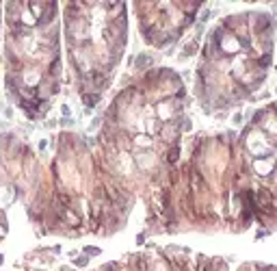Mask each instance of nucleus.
I'll list each match as a JSON object with an SVG mask.
<instances>
[{
	"label": "nucleus",
	"instance_id": "f257e3e1",
	"mask_svg": "<svg viewBox=\"0 0 277 271\" xmlns=\"http://www.w3.org/2000/svg\"><path fill=\"white\" fill-rule=\"evenodd\" d=\"M54 9H56V4H46V11L39 15V20H37V26H46L48 22L52 20V15H54Z\"/></svg>",
	"mask_w": 277,
	"mask_h": 271
},
{
	"label": "nucleus",
	"instance_id": "f03ea898",
	"mask_svg": "<svg viewBox=\"0 0 277 271\" xmlns=\"http://www.w3.org/2000/svg\"><path fill=\"white\" fill-rule=\"evenodd\" d=\"M154 63V59L149 56V54H138L137 61H134V65H137V70H147L149 65Z\"/></svg>",
	"mask_w": 277,
	"mask_h": 271
},
{
	"label": "nucleus",
	"instance_id": "7ed1b4c3",
	"mask_svg": "<svg viewBox=\"0 0 277 271\" xmlns=\"http://www.w3.org/2000/svg\"><path fill=\"white\" fill-rule=\"evenodd\" d=\"M97 100H100V93H87V95H82V102H85V106H87L85 111H91Z\"/></svg>",
	"mask_w": 277,
	"mask_h": 271
},
{
	"label": "nucleus",
	"instance_id": "20e7f679",
	"mask_svg": "<svg viewBox=\"0 0 277 271\" xmlns=\"http://www.w3.org/2000/svg\"><path fill=\"white\" fill-rule=\"evenodd\" d=\"M178 158H180V145H176V148H171V150H169V156H167V161L173 165V163H178Z\"/></svg>",
	"mask_w": 277,
	"mask_h": 271
},
{
	"label": "nucleus",
	"instance_id": "39448f33",
	"mask_svg": "<svg viewBox=\"0 0 277 271\" xmlns=\"http://www.w3.org/2000/svg\"><path fill=\"white\" fill-rule=\"evenodd\" d=\"M195 50H197V41H193V44H188L184 48V52H182V59H186L188 54H195Z\"/></svg>",
	"mask_w": 277,
	"mask_h": 271
},
{
	"label": "nucleus",
	"instance_id": "423d86ee",
	"mask_svg": "<svg viewBox=\"0 0 277 271\" xmlns=\"http://www.w3.org/2000/svg\"><path fill=\"white\" fill-rule=\"evenodd\" d=\"M100 249L97 247H85V256H97Z\"/></svg>",
	"mask_w": 277,
	"mask_h": 271
},
{
	"label": "nucleus",
	"instance_id": "0eeeda50",
	"mask_svg": "<svg viewBox=\"0 0 277 271\" xmlns=\"http://www.w3.org/2000/svg\"><path fill=\"white\" fill-rule=\"evenodd\" d=\"M87 263H89V256H80V258H76V265H78V267H85Z\"/></svg>",
	"mask_w": 277,
	"mask_h": 271
},
{
	"label": "nucleus",
	"instance_id": "6e6552de",
	"mask_svg": "<svg viewBox=\"0 0 277 271\" xmlns=\"http://www.w3.org/2000/svg\"><path fill=\"white\" fill-rule=\"evenodd\" d=\"M208 17H210V9H206V11H204V13H201V22H206V20H208Z\"/></svg>",
	"mask_w": 277,
	"mask_h": 271
},
{
	"label": "nucleus",
	"instance_id": "1a4fd4ad",
	"mask_svg": "<svg viewBox=\"0 0 277 271\" xmlns=\"http://www.w3.org/2000/svg\"><path fill=\"white\" fill-rule=\"evenodd\" d=\"M240 122H242V115L236 113V115H234V124H240Z\"/></svg>",
	"mask_w": 277,
	"mask_h": 271
},
{
	"label": "nucleus",
	"instance_id": "9d476101",
	"mask_svg": "<svg viewBox=\"0 0 277 271\" xmlns=\"http://www.w3.org/2000/svg\"><path fill=\"white\" fill-rule=\"evenodd\" d=\"M0 265H2V254H0Z\"/></svg>",
	"mask_w": 277,
	"mask_h": 271
}]
</instances>
